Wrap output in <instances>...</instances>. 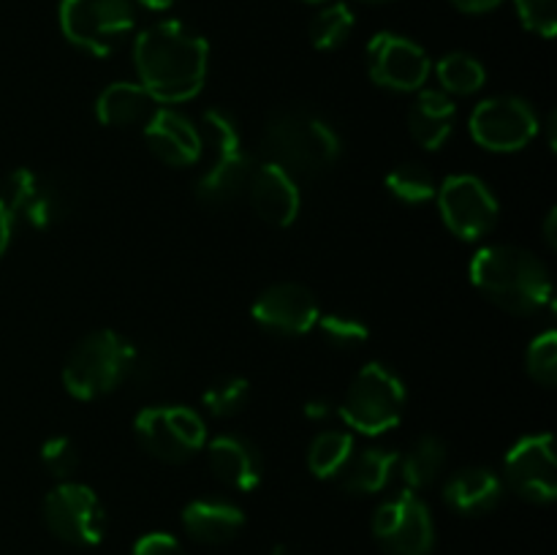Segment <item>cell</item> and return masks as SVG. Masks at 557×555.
<instances>
[{
    "label": "cell",
    "mask_w": 557,
    "mask_h": 555,
    "mask_svg": "<svg viewBox=\"0 0 557 555\" xmlns=\"http://www.w3.org/2000/svg\"><path fill=\"white\" fill-rule=\"evenodd\" d=\"M158 107L161 103L139 82H112L98 92L96 118L98 123L109 125V128H134V125L145 128V123Z\"/></svg>",
    "instance_id": "603a6c76"
},
{
    "label": "cell",
    "mask_w": 557,
    "mask_h": 555,
    "mask_svg": "<svg viewBox=\"0 0 557 555\" xmlns=\"http://www.w3.org/2000/svg\"><path fill=\"white\" fill-rule=\"evenodd\" d=\"M250 313H253L256 324L264 326L272 335L297 337L315 330L321 310L319 303H315V294L310 292L308 286L283 281L264 288V292L256 297Z\"/></svg>",
    "instance_id": "2e32d148"
},
{
    "label": "cell",
    "mask_w": 557,
    "mask_h": 555,
    "mask_svg": "<svg viewBox=\"0 0 557 555\" xmlns=\"http://www.w3.org/2000/svg\"><path fill=\"white\" fill-rule=\"evenodd\" d=\"M457 123V107L444 90H419L408 109V131L424 150H441Z\"/></svg>",
    "instance_id": "7402d4cb"
},
{
    "label": "cell",
    "mask_w": 557,
    "mask_h": 555,
    "mask_svg": "<svg viewBox=\"0 0 557 555\" xmlns=\"http://www.w3.org/2000/svg\"><path fill=\"white\" fill-rule=\"evenodd\" d=\"M199 131L205 147H210L212 161L196 183V199L207 207L228 205L245 194L250 177V161L243 147L239 125L223 109H207L201 114Z\"/></svg>",
    "instance_id": "5b68a950"
},
{
    "label": "cell",
    "mask_w": 557,
    "mask_h": 555,
    "mask_svg": "<svg viewBox=\"0 0 557 555\" xmlns=\"http://www.w3.org/2000/svg\"><path fill=\"white\" fill-rule=\"evenodd\" d=\"M504 484L531 504H553L557 495V457L549 433L525 435L504 460Z\"/></svg>",
    "instance_id": "4fadbf2b"
},
{
    "label": "cell",
    "mask_w": 557,
    "mask_h": 555,
    "mask_svg": "<svg viewBox=\"0 0 557 555\" xmlns=\"http://www.w3.org/2000/svg\"><path fill=\"white\" fill-rule=\"evenodd\" d=\"M525 368L533 381L542 386L557 384V332L547 330L531 341L525 351Z\"/></svg>",
    "instance_id": "1f68e13d"
},
{
    "label": "cell",
    "mask_w": 557,
    "mask_h": 555,
    "mask_svg": "<svg viewBox=\"0 0 557 555\" xmlns=\"http://www.w3.org/2000/svg\"><path fill=\"white\" fill-rule=\"evenodd\" d=\"M324 335V341L330 346L343 348V351H351V348H359L362 343H368L370 330L362 319L346 313H324L319 316V324H315Z\"/></svg>",
    "instance_id": "4dcf8cb0"
},
{
    "label": "cell",
    "mask_w": 557,
    "mask_h": 555,
    "mask_svg": "<svg viewBox=\"0 0 557 555\" xmlns=\"http://www.w3.org/2000/svg\"><path fill=\"white\" fill-rule=\"evenodd\" d=\"M504 479L498 477L495 471L484 466H471L457 471L455 477L446 482L444 488V498L457 515L466 517H479L493 511L495 506L500 504L504 498Z\"/></svg>",
    "instance_id": "ffe728a7"
},
{
    "label": "cell",
    "mask_w": 557,
    "mask_h": 555,
    "mask_svg": "<svg viewBox=\"0 0 557 555\" xmlns=\"http://www.w3.org/2000/svg\"><path fill=\"white\" fill-rule=\"evenodd\" d=\"M136 365V348L114 330H96L71 348L63 386L76 400H98L117 390Z\"/></svg>",
    "instance_id": "277c9868"
},
{
    "label": "cell",
    "mask_w": 557,
    "mask_h": 555,
    "mask_svg": "<svg viewBox=\"0 0 557 555\" xmlns=\"http://www.w3.org/2000/svg\"><path fill=\"white\" fill-rule=\"evenodd\" d=\"M60 30L76 49L96 58L112 54L136 27L134 0H60Z\"/></svg>",
    "instance_id": "52a82bcc"
},
{
    "label": "cell",
    "mask_w": 557,
    "mask_h": 555,
    "mask_svg": "<svg viewBox=\"0 0 557 555\" xmlns=\"http://www.w3.org/2000/svg\"><path fill=\"white\" fill-rule=\"evenodd\" d=\"M302 3H310V5H321V3H330V0H302Z\"/></svg>",
    "instance_id": "60d3db41"
},
{
    "label": "cell",
    "mask_w": 557,
    "mask_h": 555,
    "mask_svg": "<svg viewBox=\"0 0 557 555\" xmlns=\"http://www.w3.org/2000/svg\"><path fill=\"white\" fill-rule=\"evenodd\" d=\"M473 141L490 152H517L542 131L536 109L520 96L484 98L468 120Z\"/></svg>",
    "instance_id": "8fae6325"
},
{
    "label": "cell",
    "mask_w": 557,
    "mask_h": 555,
    "mask_svg": "<svg viewBox=\"0 0 557 555\" xmlns=\"http://www.w3.org/2000/svg\"><path fill=\"white\" fill-rule=\"evenodd\" d=\"M134 65L139 85L161 107L194 101L205 90L210 44L185 22L163 20L136 36Z\"/></svg>",
    "instance_id": "6da1fadb"
},
{
    "label": "cell",
    "mask_w": 557,
    "mask_h": 555,
    "mask_svg": "<svg viewBox=\"0 0 557 555\" xmlns=\"http://www.w3.org/2000/svg\"><path fill=\"white\" fill-rule=\"evenodd\" d=\"M267 161L277 163L294 177H315L337 163L343 141L324 118L310 112H277L270 118L261 139Z\"/></svg>",
    "instance_id": "3957f363"
},
{
    "label": "cell",
    "mask_w": 557,
    "mask_h": 555,
    "mask_svg": "<svg viewBox=\"0 0 557 555\" xmlns=\"http://www.w3.org/2000/svg\"><path fill=\"white\" fill-rule=\"evenodd\" d=\"M430 65L428 52L413 38L400 33H379L368 44V74L379 87L395 92L422 90L428 82Z\"/></svg>",
    "instance_id": "5bb4252c"
},
{
    "label": "cell",
    "mask_w": 557,
    "mask_h": 555,
    "mask_svg": "<svg viewBox=\"0 0 557 555\" xmlns=\"http://www.w3.org/2000/svg\"><path fill=\"white\" fill-rule=\"evenodd\" d=\"M397 460L400 455L395 449H354L335 479L348 495H375L389 484Z\"/></svg>",
    "instance_id": "cb8c5ba5"
},
{
    "label": "cell",
    "mask_w": 557,
    "mask_h": 555,
    "mask_svg": "<svg viewBox=\"0 0 557 555\" xmlns=\"http://www.w3.org/2000/svg\"><path fill=\"white\" fill-rule=\"evenodd\" d=\"M183 526L201 544H226L243 531L245 511L232 501L196 498L183 509Z\"/></svg>",
    "instance_id": "44dd1931"
},
{
    "label": "cell",
    "mask_w": 557,
    "mask_h": 555,
    "mask_svg": "<svg viewBox=\"0 0 557 555\" xmlns=\"http://www.w3.org/2000/svg\"><path fill=\"white\" fill-rule=\"evenodd\" d=\"M386 190H389L397 201H403V205H424V201L435 199L438 183H435L433 174H430L422 163L408 161L386 174Z\"/></svg>",
    "instance_id": "f1b7e54d"
},
{
    "label": "cell",
    "mask_w": 557,
    "mask_h": 555,
    "mask_svg": "<svg viewBox=\"0 0 557 555\" xmlns=\"http://www.w3.org/2000/svg\"><path fill=\"white\" fill-rule=\"evenodd\" d=\"M520 22L542 38H553L557 30V0H515Z\"/></svg>",
    "instance_id": "836d02e7"
},
{
    "label": "cell",
    "mask_w": 557,
    "mask_h": 555,
    "mask_svg": "<svg viewBox=\"0 0 557 555\" xmlns=\"http://www.w3.org/2000/svg\"><path fill=\"white\" fill-rule=\"evenodd\" d=\"M207 460H210L212 473L237 493H250L259 488L264 477V460L256 444L237 433L215 435L207 444Z\"/></svg>",
    "instance_id": "d6986e66"
},
{
    "label": "cell",
    "mask_w": 557,
    "mask_h": 555,
    "mask_svg": "<svg viewBox=\"0 0 557 555\" xmlns=\"http://www.w3.org/2000/svg\"><path fill=\"white\" fill-rule=\"evenodd\" d=\"M364 3H386V0H364Z\"/></svg>",
    "instance_id": "b9f144b4"
},
{
    "label": "cell",
    "mask_w": 557,
    "mask_h": 555,
    "mask_svg": "<svg viewBox=\"0 0 557 555\" xmlns=\"http://www.w3.org/2000/svg\"><path fill=\"white\" fill-rule=\"evenodd\" d=\"M41 462L52 477L63 479L65 482V479L74 477V471L79 468V449H76V444L69 435H52V439L44 441Z\"/></svg>",
    "instance_id": "d6a6232c"
},
{
    "label": "cell",
    "mask_w": 557,
    "mask_h": 555,
    "mask_svg": "<svg viewBox=\"0 0 557 555\" xmlns=\"http://www.w3.org/2000/svg\"><path fill=\"white\" fill-rule=\"evenodd\" d=\"M373 536L386 555H430L435 547V522L417 493L384 501L373 515Z\"/></svg>",
    "instance_id": "7c38bea8"
},
{
    "label": "cell",
    "mask_w": 557,
    "mask_h": 555,
    "mask_svg": "<svg viewBox=\"0 0 557 555\" xmlns=\"http://www.w3.org/2000/svg\"><path fill=\"white\" fill-rule=\"evenodd\" d=\"M438 212L455 237L473 243L495 229L500 207L490 185L476 174H451L435 190Z\"/></svg>",
    "instance_id": "30bf717a"
},
{
    "label": "cell",
    "mask_w": 557,
    "mask_h": 555,
    "mask_svg": "<svg viewBox=\"0 0 557 555\" xmlns=\"http://www.w3.org/2000/svg\"><path fill=\"white\" fill-rule=\"evenodd\" d=\"M134 433L141 449L161 462L190 460L207 446V422L188 406H150L136 414Z\"/></svg>",
    "instance_id": "ba28073f"
},
{
    "label": "cell",
    "mask_w": 557,
    "mask_h": 555,
    "mask_svg": "<svg viewBox=\"0 0 557 555\" xmlns=\"http://www.w3.org/2000/svg\"><path fill=\"white\" fill-rule=\"evenodd\" d=\"M446 457H449V449H446V444L438 435H422V439L413 441L406 457L397 460L403 482L408 484L411 493L430 488L441 477V471H444Z\"/></svg>",
    "instance_id": "d4e9b609"
},
{
    "label": "cell",
    "mask_w": 557,
    "mask_h": 555,
    "mask_svg": "<svg viewBox=\"0 0 557 555\" xmlns=\"http://www.w3.org/2000/svg\"><path fill=\"white\" fill-rule=\"evenodd\" d=\"M245 194H248L250 205H253V212L267 226H292L297 221L299 210H302V194H299L297 177L272 161H264L256 169H250Z\"/></svg>",
    "instance_id": "e0dca14e"
},
{
    "label": "cell",
    "mask_w": 557,
    "mask_h": 555,
    "mask_svg": "<svg viewBox=\"0 0 557 555\" xmlns=\"http://www.w3.org/2000/svg\"><path fill=\"white\" fill-rule=\"evenodd\" d=\"M406 384L381 362L364 365L341 400V417L354 433L381 435L397 428L406 411Z\"/></svg>",
    "instance_id": "8992f818"
},
{
    "label": "cell",
    "mask_w": 557,
    "mask_h": 555,
    "mask_svg": "<svg viewBox=\"0 0 557 555\" xmlns=\"http://www.w3.org/2000/svg\"><path fill=\"white\" fill-rule=\"evenodd\" d=\"M131 555H188V550H185L172 533L152 531L145 533V536L134 544Z\"/></svg>",
    "instance_id": "e575fe53"
},
{
    "label": "cell",
    "mask_w": 557,
    "mask_h": 555,
    "mask_svg": "<svg viewBox=\"0 0 557 555\" xmlns=\"http://www.w3.org/2000/svg\"><path fill=\"white\" fill-rule=\"evenodd\" d=\"M354 455V435L348 430H324L308 446V468L319 479H335Z\"/></svg>",
    "instance_id": "484cf974"
},
{
    "label": "cell",
    "mask_w": 557,
    "mask_h": 555,
    "mask_svg": "<svg viewBox=\"0 0 557 555\" xmlns=\"http://www.w3.org/2000/svg\"><path fill=\"white\" fill-rule=\"evenodd\" d=\"M11 234H14V221H11L9 210H5L3 201H0V256H3L5 250H9Z\"/></svg>",
    "instance_id": "8d00e7d4"
},
{
    "label": "cell",
    "mask_w": 557,
    "mask_h": 555,
    "mask_svg": "<svg viewBox=\"0 0 557 555\" xmlns=\"http://www.w3.org/2000/svg\"><path fill=\"white\" fill-rule=\"evenodd\" d=\"M544 239H547L549 248L557 245V212L549 210L547 212V221H544Z\"/></svg>",
    "instance_id": "f35d334b"
},
{
    "label": "cell",
    "mask_w": 557,
    "mask_h": 555,
    "mask_svg": "<svg viewBox=\"0 0 557 555\" xmlns=\"http://www.w3.org/2000/svg\"><path fill=\"white\" fill-rule=\"evenodd\" d=\"M44 522L52 536L74 547H96L107 533V511L96 490L71 479L54 484L47 493Z\"/></svg>",
    "instance_id": "9c48e42d"
},
{
    "label": "cell",
    "mask_w": 557,
    "mask_h": 555,
    "mask_svg": "<svg viewBox=\"0 0 557 555\" xmlns=\"http://www.w3.org/2000/svg\"><path fill=\"white\" fill-rule=\"evenodd\" d=\"M250 400V384L243 375H223L215 384H210L201 395V403H205L207 411L212 417H234V414L243 411Z\"/></svg>",
    "instance_id": "f546056e"
},
{
    "label": "cell",
    "mask_w": 557,
    "mask_h": 555,
    "mask_svg": "<svg viewBox=\"0 0 557 555\" xmlns=\"http://www.w3.org/2000/svg\"><path fill=\"white\" fill-rule=\"evenodd\" d=\"M134 3L145 5L147 11H169L177 0H134Z\"/></svg>",
    "instance_id": "ab89813d"
},
{
    "label": "cell",
    "mask_w": 557,
    "mask_h": 555,
    "mask_svg": "<svg viewBox=\"0 0 557 555\" xmlns=\"http://www.w3.org/2000/svg\"><path fill=\"white\" fill-rule=\"evenodd\" d=\"M0 201L9 210L11 221L33 229H49L65 215V199L58 185L27 166L5 174L0 185Z\"/></svg>",
    "instance_id": "9a60e30c"
},
{
    "label": "cell",
    "mask_w": 557,
    "mask_h": 555,
    "mask_svg": "<svg viewBox=\"0 0 557 555\" xmlns=\"http://www.w3.org/2000/svg\"><path fill=\"white\" fill-rule=\"evenodd\" d=\"M435 74H438V82L446 96H473L476 90H482L484 79H487L482 60H476L468 52L444 54L438 60Z\"/></svg>",
    "instance_id": "4316f807"
},
{
    "label": "cell",
    "mask_w": 557,
    "mask_h": 555,
    "mask_svg": "<svg viewBox=\"0 0 557 555\" xmlns=\"http://www.w3.org/2000/svg\"><path fill=\"white\" fill-rule=\"evenodd\" d=\"M471 283L500 310L542 313L553 303V275L542 259L517 245H484L468 267Z\"/></svg>",
    "instance_id": "7a4b0ae2"
},
{
    "label": "cell",
    "mask_w": 557,
    "mask_h": 555,
    "mask_svg": "<svg viewBox=\"0 0 557 555\" xmlns=\"http://www.w3.org/2000/svg\"><path fill=\"white\" fill-rule=\"evenodd\" d=\"M354 11L346 3H330L310 20V44L321 52L343 47L354 33Z\"/></svg>",
    "instance_id": "83f0119b"
},
{
    "label": "cell",
    "mask_w": 557,
    "mask_h": 555,
    "mask_svg": "<svg viewBox=\"0 0 557 555\" xmlns=\"http://www.w3.org/2000/svg\"><path fill=\"white\" fill-rule=\"evenodd\" d=\"M332 414V403L326 400V397H313V400H308V406H305V417L308 419H326Z\"/></svg>",
    "instance_id": "74e56055"
},
{
    "label": "cell",
    "mask_w": 557,
    "mask_h": 555,
    "mask_svg": "<svg viewBox=\"0 0 557 555\" xmlns=\"http://www.w3.org/2000/svg\"><path fill=\"white\" fill-rule=\"evenodd\" d=\"M462 14H487V11L498 9L504 0H451Z\"/></svg>",
    "instance_id": "d590c367"
},
{
    "label": "cell",
    "mask_w": 557,
    "mask_h": 555,
    "mask_svg": "<svg viewBox=\"0 0 557 555\" xmlns=\"http://www.w3.org/2000/svg\"><path fill=\"white\" fill-rule=\"evenodd\" d=\"M141 131H145V141L152 156L166 166H194L205 156V139H201L199 125L190 123L174 107H158Z\"/></svg>",
    "instance_id": "ac0fdd59"
}]
</instances>
